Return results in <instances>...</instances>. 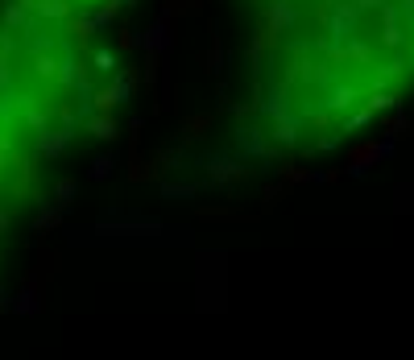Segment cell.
<instances>
[{"mask_svg":"<svg viewBox=\"0 0 414 360\" xmlns=\"http://www.w3.org/2000/svg\"><path fill=\"white\" fill-rule=\"evenodd\" d=\"M129 0H0V207L79 129Z\"/></svg>","mask_w":414,"mask_h":360,"instance_id":"obj_2","label":"cell"},{"mask_svg":"<svg viewBox=\"0 0 414 360\" xmlns=\"http://www.w3.org/2000/svg\"><path fill=\"white\" fill-rule=\"evenodd\" d=\"M414 95V0H253L244 133L274 158H315Z\"/></svg>","mask_w":414,"mask_h":360,"instance_id":"obj_1","label":"cell"}]
</instances>
